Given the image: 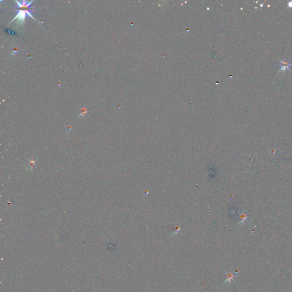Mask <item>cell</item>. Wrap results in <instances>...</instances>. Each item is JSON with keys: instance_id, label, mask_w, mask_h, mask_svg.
I'll return each instance as SVG.
<instances>
[{"instance_id": "obj_1", "label": "cell", "mask_w": 292, "mask_h": 292, "mask_svg": "<svg viewBox=\"0 0 292 292\" xmlns=\"http://www.w3.org/2000/svg\"><path fill=\"white\" fill-rule=\"evenodd\" d=\"M16 11L17 12V15H16V17L12 20V21H11L8 25L10 24V23H12L13 21H14V20L17 19V24L18 26H23V23H24V22H25L26 16L27 15V14H28L29 16H30V17L33 18V19L36 20V19H35L33 16L32 14V12H33V10H18V9H17Z\"/></svg>"}, {"instance_id": "obj_2", "label": "cell", "mask_w": 292, "mask_h": 292, "mask_svg": "<svg viewBox=\"0 0 292 292\" xmlns=\"http://www.w3.org/2000/svg\"><path fill=\"white\" fill-rule=\"evenodd\" d=\"M33 0L32 1H31L30 2H26L25 0H23V1H21V2H18L17 1H16V3H17V6L14 7V8H35L34 7L32 6V3L33 2Z\"/></svg>"}, {"instance_id": "obj_3", "label": "cell", "mask_w": 292, "mask_h": 292, "mask_svg": "<svg viewBox=\"0 0 292 292\" xmlns=\"http://www.w3.org/2000/svg\"><path fill=\"white\" fill-rule=\"evenodd\" d=\"M281 69L279 71H285L288 70H290V68L292 66V65L290 63V60H281L280 61Z\"/></svg>"}, {"instance_id": "obj_4", "label": "cell", "mask_w": 292, "mask_h": 292, "mask_svg": "<svg viewBox=\"0 0 292 292\" xmlns=\"http://www.w3.org/2000/svg\"><path fill=\"white\" fill-rule=\"evenodd\" d=\"M226 275H227V279H226L224 283H226V282H229L230 283L232 281L234 280V278L236 277V275L231 272H229L228 273H226Z\"/></svg>"}, {"instance_id": "obj_5", "label": "cell", "mask_w": 292, "mask_h": 292, "mask_svg": "<svg viewBox=\"0 0 292 292\" xmlns=\"http://www.w3.org/2000/svg\"><path fill=\"white\" fill-rule=\"evenodd\" d=\"M80 109H81V113H80V114L79 115V117L82 116L83 117H84V115L88 113V110L85 107L81 108Z\"/></svg>"}, {"instance_id": "obj_6", "label": "cell", "mask_w": 292, "mask_h": 292, "mask_svg": "<svg viewBox=\"0 0 292 292\" xmlns=\"http://www.w3.org/2000/svg\"><path fill=\"white\" fill-rule=\"evenodd\" d=\"M6 31L8 33H12V34H16V33L14 32V31H12L11 30H10V29H9H9L8 30H6Z\"/></svg>"}, {"instance_id": "obj_7", "label": "cell", "mask_w": 292, "mask_h": 292, "mask_svg": "<svg viewBox=\"0 0 292 292\" xmlns=\"http://www.w3.org/2000/svg\"><path fill=\"white\" fill-rule=\"evenodd\" d=\"M288 6L289 7V8H292V1L291 2H289V3H288Z\"/></svg>"}, {"instance_id": "obj_8", "label": "cell", "mask_w": 292, "mask_h": 292, "mask_svg": "<svg viewBox=\"0 0 292 292\" xmlns=\"http://www.w3.org/2000/svg\"><path fill=\"white\" fill-rule=\"evenodd\" d=\"M18 50V49H17V48H16L15 49H14V50L13 51V53H12V55H13V54H15V53H16V52H17V51H18V50Z\"/></svg>"}]
</instances>
